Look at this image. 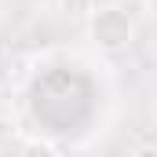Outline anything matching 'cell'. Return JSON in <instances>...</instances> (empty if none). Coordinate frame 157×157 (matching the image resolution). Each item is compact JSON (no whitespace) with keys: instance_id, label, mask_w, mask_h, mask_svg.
Masks as SVG:
<instances>
[{"instance_id":"obj_1","label":"cell","mask_w":157,"mask_h":157,"mask_svg":"<svg viewBox=\"0 0 157 157\" xmlns=\"http://www.w3.org/2000/svg\"><path fill=\"white\" fill-rule=\"evenodd\" d=\"M88 33L95 40V48H102V51H124L128 44H132V18H128V11H121L113 4H95L88 15Z\"/></svg>"},{"instance_id":"obj_2","label":"cell","mask_w":157,"mask_h":157,"mask_svg":"<svg viewBox=\"0 0 157 157\" xmlns=\"http://www.w3.org/2000/svg\"><path fill=\"white\" fill-rule=\"evenodd\" d=\"M59 4H62V11H66V15H80V18L95 7V0H59Z\"/></svg>"}]
</instances>
